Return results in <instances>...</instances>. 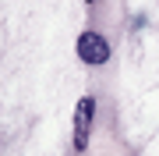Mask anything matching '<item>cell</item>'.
Returning <instances> with one entry per match:
<instances>
[{
	"instance_id": "obj_2",
	"label": "cell",
	"mask_w": 159,
	"mask_h": 156,
	"mask_svg": "<svg viewBox=\"0 0 159 156\" xmlns=\"http://www.w3.org/2000/svg\"><path fill=\"white\" fill-rule=\"evenodd\" d=\"M92 114H96V99H81L78 103V114H74V145L85 149L89 145V131H92Z\"/></svg>"
},
{
	"instance_id": "obj_1",
	"label": "cell",
	"mask_w": 159,
	"mask_h": 156,
	"mask_svg": "<svg viewBox=\"0 0 159 156\" xmlns=\"http://www.w3.org/2000/svg\"><path fill=\"white\" fill-rule=\"evenodd\" d=\"M78 57L85 64H106L110 60V43L102 39L99 32H81L78 39Z\"/></svg>"
}]
</instances>
